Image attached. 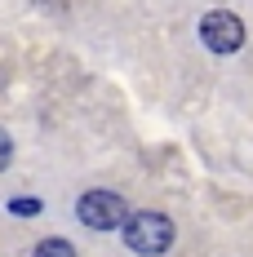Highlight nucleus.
<instances>
[{
	"instance_id": "nucleus-6",
	"label": "nucleus",
	"mask_w": 253,
	"mask_h": 257,
	"mask_svg": "<svg viewBox=\"0 0 253 257\" xmlns=\"http://www.w3.org/2000/svg\"><path fill=\"white\" fill-rule=\"evenodd\" d=\"M9 160H14V142H9V133L0 128V173L9 169Z\"/></svg>"
},
{
	"instance_id": "nucleus-5",
	"label": "nucleus",
	"mask_w": 253,
	"mask_h": 257,
	"mask_svg": "<svg viewBox=\"0 0 253 257\" xmlns=\"http://www.w3.org/2000/svg\"><path fill=\"white\" fill-rule=\"evenodd\" d=\"M9 213H27V217H36V213H40V200H31V195H18V200H9Z\"/></svg>"
},
{
	"instance_id": "nucleus-3",
	"label": "nucleus",
	"mask_w": 253,
	"mask_h": 257,
	"mask_svg": "<svg viewBox=\"0 0 253 257\" xmlns=\"http://www.w3.org/2000/svg\"><path fill=\"white\" fill-rule=\"evenodd\" d=\"M200 40L213 53H235L244 45V23L235 14H227V9H209L200 18Z\"/></svg>"
},
{
	"instance_id": "nucleus-4",
	"label": "nucleus",
	"mask_w": 253,
	"mask_h": 257,
	"mask_svg": "<svg viewBox=\"0 0 253 257\" xmlns=\"http://www.w3.org/2000/svg\"><path fill=\"white\" fill-rule=\"evenodd\" d=\"M36 257H76V248L67 239H40L36 244Z\"/></svg>"
},
{
	"instance_id": "nucleus-2",
	"label": "nucleus",
	"mask_w": 253,
	"mask_h": 257,
	"mask_svg": "<svg viewBox=\"0 0 253 257\" xmlns=\"http://www.w3.org/2000/svg\"><path fill=\"white\" fill-rule=\"evenodd\" d=\"M76 217L89 231H116V226L129 222V204L116 191H85L80 204H76Z\"/></svg>"
},
{
	"instance_id": "nucleus-1",
	"label": "nucleus",
	"mask_w": 253,
	"mask_h": 257,
	"mask_svg": "<svg viewBox=\"0 0 253 257\" xmlns=\"http://www.w3.org/2000/svg\"><path fill=\"white\" fill-rule=\"evenodd\" d=\"M174 222L164 217V213H129V222H125V244L133 248V253H142V257H160V253H169L174 248Z\"/></svg>"
}]
</instances>
